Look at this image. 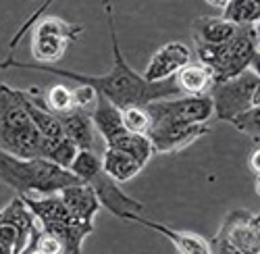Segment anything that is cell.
Returning <instances> with one entry per match:
<instances>
[{"label": "cell", "mask_w": 260, "mask_h": 254, "mask_svg": "<svg viewBox=\"0 0 260 254\" xmlns=\"http://www.w3.org/2000/svg\"><path fill=\"white\" fill-rule=\"evenodd\" d=\"M196 58L210 69L214 83L233 79L248 69L258 71V25L240 27L235 38L223 46L196 44Z\"/></svg>", "instance_id": "obj_3"}, {"label": "cell", "mask_w": 260, "mask_h": 254, "mask_svg": "<svg viewBox=\"0 0 260 254\" xmlns=\"http://www.w3.org/2000/svg\"><path fill=\"white\" fill-rule=\"evenodd\" d=\"M0 181L19 196H54L60 189L83 183L71 171L44 158H15L0 150Z\"/></svg>", "instance_id": "obj_2"}, {"label": "cell", "mask_w": 260, "mask_h": 254, "mask_svg": "<svg viewBox=\"0 0 260 254\" xmlns=\"http://www.w3.org/2000/svg\"><path fill=\"white\" fill-rule=\"evenodd\" d=\"M173 79H175V86L179 88V92L187 96H208L210 88L214 86L210 69L198 60L187 62L183 69L177 71V75Z\"/></svg>", "instance_id": "obj_18"}, {"label": "cell", "mask_w": 260, "mask_h": 254, "mask_svg": "<svg viewBox=\"0 0 260 254\" xmlns=\"http://www.w3.org/2000/svg\"><path fill=\"white\" fill-rule=\"evenodd\" d=\"M94 130L104 138V144L115 140L117 136L123 134V125H121V111L111 104L104 96H96V104L90 113Z\"/></svg>", "instance_id": "obj_19"}, {"label": "cell", "mask_w": 260, "mask_h": 254, "mask_svg": "<svg viewBox=\"0 0 260 254\" xmlns=\"http://www.w3.org/2000/svg\"><path fill=\"white\" fill-rule=\"evenodd\" d=\"M106 11V23L108 31H111V42H113V69L106 75H83L71 69H62L54 65H36V62H23L17 60L13 56H7L0 62V69H9V67H21V69H34V71H44L52 75H60L73 79L75 83H83V86L94 88L100 96H104L111 104L119 111L129 109V107H148L150 102L165 100V98H177L181 96L179 88L175 86V79H167V81H156V83H148L140 73H136L129 62L125 60L121 48H119V40H117V27H115V17H113V7L104 5Z\"/></svg>", "instance_id": "obj_1"}, {"label": "cell", "mask_w": 260, "mask_h": 254, "mask_svg": "<svg viewBox=\"0 0 260 254\" xmlns=\"http://www.w3.org/2000/svg\"><path fill=\"white\" fill-rule=\"evenodd\" d=\"M212 254H260V217L246 208H233L208 242Z\"/></svg>", "instance_id": "obj_7"}, {"label": "cell", "mask_w": 260, "mask_h": 254, "mask_svg": "<svg viewBox=\"0 0 260 254\" xmlns=\"http://www.w3.org/2000/svg\"><path fill=\"white\" fill-rule=\"evenodd\" d=\"M36 98H38V102L42 104V107H44L48 113H52L54 117L73 111L71 88L62 86V83H56V86L48 88L44 96H42V92H40V96H36Z\"/></svg>", "instance_id": "obj_24"}, {"label": "cell", "mask_w": 260, "mask_h": 254, "mask_svg": "<svg viewBox=\"0 0 260 254\" xmlns=\"http://www.w3.org/2000/svg\"><path fill=\"white\" fill-rule=\"evenodd\" d=\"M36 217L29 213L21 196H15L0 208V254H21L36 229Z\"/></svg>", "instance_id": "obj_11"}, {"label": "cell", "mask_w": 260, "mask_h": 254, "mask_svg": "<svg viewBox=\"0 0 260 254\" xmlns=\"http://www.w3.org/2000/svg\"><path fill=\"white\" fill-rule=\"evenodd\" d=\"M208 134V125L200 123H156L150 127L148 140L158 154L185 150L189 144Z\"/></svg>", "instance_id": "obj_12"}, {"label": "cell", "mask_w": 260, "mask_h": 254, "mask_svg": "<svg viewBox=\"0 0 260 254\" xmlns=\"http://www.w3.org/2000/svg\"><path fill=\"white\" fill-rule=\"evenodd\" d=\"M29 208V213L36 217L38 227L42 234L52 236L60 242L62 254H81L83 242L88 236L94 234V225L79 223L71 217L67 206L62 204L58 194L54 196H21Z\"/></svg>", "instance_id": "obj_4"}, {"label": "cell", "mask_w": 260, "mask_h": 254, "mask_svg": "<svg viewBox=\"0 0 260 254\" xmlns=\"http://www.w3.org/2000/svg\"><path fill=\"white\" fill-rule=\"evenodd\" d=\"M73 96V109L83 111V113H92L94 104H96V96L98 92L90 86H83V83H77V86L71 90Z\"/></svg>", "instance_id": "obj_27"}, {"label": "cell", "mask_w": 260, "mask_h": 254, "mask_svg": "<svg viewBox=\"0 0 260 254\" xmlns=\"http://www.w3.org/2000/svg\"><path fill=\"white\" fill-rule=\"evenodd\" d=\"M106 148H113V150H119V152H123L127 156H132L142 167H146L148 161L152 158V154H154L152 144H150L148 136H136V134H127V132H123L121 136L111 140L106 144Z\"/></svg>", "instance_id": "obj_21"}, {"label": "cell", "mask_w": 260, "mask_h": 254, "mask_svg": "<svg viewBox=\"0 0 260 254\" xmlns=\"http://www.w3.org/2000/svg\"><path fill=\"white\" fill-rule=\"evenodd\" d=\"M125 221L138 223L142 227H148V229L156 231V234L165 236L173 244V248L177 250V254H212L208 242L202 236H198V234H191V231H177V229H173V227H169L165 223H156L152 219H144L138 213L127 215Z\"/></svg>", "instance_id": "obj_14"}, {"label": "cell", "mask_w": 260, "mask_h": 254, "mask_svg": "<svg viewBox=\"0 0 260 254\" xmlns=\"http://www.w3.org/2000/svg\"><path fill=\"white\" fill-rule=\"evenodd\" d=\"M258 90L260 77L258 71L252 69L223 83H214L208 92V98L212 100V115L221 121L231 123L237 115L246 113L252 107H258Z\"/></svg>", "instance_id": "obj_8"}, {"label": "cell", "mask_w": 260, "mask_h": 254, "mask_svg": "<svg viewBox=\"0 0 260 254\" xmlns=\"http://www.w3.org/2000/svg\"><path fill=\"white\" fill-rule=\"evenodd\" d=\"M58 198L67 206L73 219H77L79 223L94 225V217L100 210V202L94 194V189L88 183H77V185L64 187L58 192Z\"/></svg>", "instance_id": "obj_15"}, {"label": "cell", "mask_w": 260, "mask_h": 254, "mask_svg": "<svg viewBox=\"0 0 260 254\" xmlns=\"http://www.w3.org/2000/svg\"><path fill=\"white\" fill-rule=\"evenodd\" d=\"M31 27V54L36 65H54L64 56L71 42H75L83 31L81 25L67 23L54 15L38 19Z\"/></svg>", "instance_id": "obj_9"}, {"label": "cell", "mask_w": 260, "mask_h": 254, "mask_svg": "<svg viewBox=\"0 0 260 254\" xmlns=\"http://www.w3.org/2000/svg\"><path fill=\"white\" fill-rule=\"evenodd\" d=\"M42 136L21 107L15 88L0 79V150L15 158H38Z\"/></svg>", "instance_id": "obj_5"}, {"label": "cell", "mask_w": 260, "mask_h": 254, "mask_svg": "<svg viewBox=\"0 0 260 254\" xmlns=\"http://www.w3.org/2000/svg\"><path fill=\"white\" fill-rule=\"evenodd\" d=\"M193 42L202 46H223L235 38L240 27L227 23L221 17H198L193 21Z\"/></svg>", "instance_id": "obj_17"}, {"label": "cell", "mask_w": 260, "mask_h": 254, "mask_svg": "<svg viewBox=\"0 0 260 254\" xmlns=\"http://www.w3.org/2000/svg\"><path fill=\"white\" fill-rule=\"evenodd\" d=\"M77 152H79L77 146L71 144L67 138H60V140H46V138H42L38 158H44L48 163H54L56 167L67 169V171H69V167L75 161Z\"/></svg>", "instance_id": "obj_23"}, {"label": "cell", "mask_w": 260, "mask_h": 254, "mask_svg": "<svg viewBox=\"0 0 260 254\" xmlns=\"http://www.w3.org/2000/svg\"><path fill=\"white\" fill-rule=\"evenodd\" d=\"M100 163H102V171L117 183H125L129 179H134L144 169L132 156H127L119 150H113V148H104V154H102Z\"/></svg>", "instance_id": "obj_20"}, {"label": "cell", "mask_w": 260, "mask_h": 254, "mask_svg": "<svg viewBox=\"0 0 260 254\" xmlns=\"http://www.w3.org/2000/svg\"><path fill=\"white\" fill-rule=\"evenodd\" d=\"M60 123V130L62 136L67 138L71 144L77 146V150H94L96 148V130L92 125L90 113H83V111H69L64 115L56 117Z\"/></svg>", "instance_id": "obj_16"}, {"label": "cell", "mask_w": 260, "mask_h": 254, "mask_svg": "<svg viewBox=\"0 0 260 254\" xmlns=\"http://www.w3.org/2000/svg\"><path fill=\"white\" fill-rule=\"evenodd\" d=\"M223 13L221 19L235 27H252L258 25V15H260V5L252 3V0H231V3L221 5Z\"/></svg>", "instance_id": "obj_22"}, {"label": "cell", "mask_w": 260, "mask_h": 254, "mask_svg": "<svg viewBox=\"0 0 260 254\" xmlns=\"http://www.w3.org/2000/svg\"><path fill=\"white\" fill-rule=\"evenodd\" d=\"M248 167H250V173L256 177H260V150H258V146L252 148V152H250V158H248Z\"/></svg>", "instance_id": "obj_29"}, {"label": "cell", "mask_w": 260, "mask_h": 254, "mask_svg": "<svg viewBox=\"0 0 260 254\" xmlns=\"http://www.w3.org/2000/svg\"><path fill=\"white\" fill-rule=\"evenodd\" d=\"M69 171L81 179L83 183H88L100 202V206H106L115 217L119 219H127V215L132 213H142L144 210V202L127 196L123 189L119 187L117 181H113L104 171H102V163L100 156L94 150H79L75 161L71 163Z\"/></svg>", "instance_id": "obj_6"}, {"label": "cell", "mask_w": 260, "mask_h": 254, "mask_svg": "<svg viewBox=\"0 0 260 254\" xmlns=\"http://www.w3.org/2000/svg\"><path fill=\"white\" fill-rule=\"evenodd\" d=\"M152 125L156 123H200L212 117V100L208 96H177L150 102L144 107Z\"/></svg>", "instance_id": "obj_10"}, {"label": "cell", "mask_w": 260, "mask_h": 254, "mask_svg": "<svg viewBox=\"0 0 260 254\" xmlns=\"http://www.w3.org/2000/svg\"><path fill=\"white\" fill-rule=\"evenodd\" d=\"M258 113H260L258 107H252V109H248L242 115H237L231 121V125L235 127V130H240V132H244V134H248L252 138L254 146H258V134H260V117H258Z\"/></svg>", "instance_id": "obj_26"}, {"label": "cell", "mask_w": 260, "mask_h": 254, "mask_svg": "<svg viewBox=\"0 0 260 254\" xmlns=\"http://www.w3.org/2000/svg\"><path fill=\"white\" fill-rule=\"evenodd\" d=\"M191 58H193V50L187 44H183V42H169V44L160 46L154 52L142 77L148 83L173 79L179 69H183L187 62H191Z\"/></svg>", "instance_id": "obj_13"}, {"label": "cell", "mask_w": 260, "mask_h": 254, "mask_svg": "<svg viewBox=\"0 0 260 254\" xmlns=\"http://www.w3.org/2000/svg\"><path fill=\"white\" fill-rule=\"evenodd\" d=\"M121 125H123V132L127 134L148 136L152 121H150V115L146 113L144 107H129L121 111Z\"/></svg>", "instance_id": "obj_25"}, {"label": "cell", "mask_w": 260, "mask_h": 254, "mask_svg": "<svg viewBox=\"0 0 260 254\" xmlns=\"http://www.w3.org/2000/svg\"><path fill=\"white\" fill-rule=\"evenodd\" d=\"M38 248L44 252V254H62L60 242L54 240L52 236H46V234H40V238H38Z\"/></svg>", "instance_id": "obj_28"}]
</instances>
